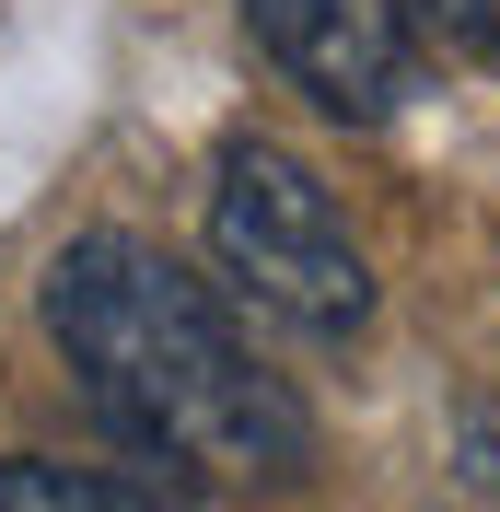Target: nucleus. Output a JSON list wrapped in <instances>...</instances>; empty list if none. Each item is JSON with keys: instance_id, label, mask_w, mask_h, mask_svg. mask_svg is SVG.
<instances>
[{"instance_id": "obj_1", "label": "nucleus", "mask_w": 500, "mask_h": 512, "mask_svg": "<svg viewBox=\"0 0 500 512\" xmlns=\"http://www.w3.org/2000/svg\"><path fill=\"white\" fill-rule=\"evenodd\" d=\"M47 338L152 466H187L210 489H280L314 466L303 396L245 350L233 303L140 233H82L47 256Z\"/></svg>"}, {"instance_id": "obj_2", "label": "nucleus", "mask_w": 500, "mask_h": 512, "mask_svg": "<svg viewBox=\"0 0 500 512\" xmlns=\"http://www.w3.org/2000/svg\"><path fill=\"white\" fill-rule=\"evenodd\" d=\"M210 256L256 315L303 326V338H349L373 315V256L349 245V210L326 198L303 152L280 140H233L210 175Z\"/></svg>"}, {"instance_id": "obj_3", "label": "nucleus", "mask_w": 500, "mask_h": 512, "mask_svg": "<svg viewBox=\"0 0 500 512\" xmlns=\"http://www.w3.org/2000/svg\"><path fill=\"white\" fill-rule=\"evenodd\" d=\"M245 24L326 117H396V94L419 82L407 0H245Z\"/></svg>"}, {"instance_id": "obj_4", "label": "nucleus", "mask_w": 500, "mask_h": 512, "mask_svg": "<svg viewBox=\"0 0 500 512\" xmlns=\"http://www.w3.org/2000/svg\"><path fill=\"white\" fill-rule=\"evenodd\" d=\"M0 512H175L163 489L117 466H59V454H0Z\"/></svg>"}, {"instance_id": "obj_5", "label": "nucleus", "mask_w": 500, "mask_h": 512, "mask_svg": "<svg viewBox=\"0 0 500 512\" xmlns=\"http://www.w3.org/2000/svg\"><path fill=\"white\" fill-rule=\"evenodd\" d=\"M407 24H419V47H477V59H500V0H407Z\"/></svg>"}]
</instances>
